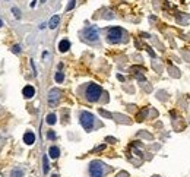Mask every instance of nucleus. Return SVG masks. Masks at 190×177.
<instances>
[{
    "label": "nucleus",
    "instance_id": "nucleus-1",
    "mask_svg": "<svg viewBox=\"0 0 190 177\" xmlns=\"http://www.w3.org/2000/svg\"><path fill=\"white\" fill-rule=\"evenodd\" d=\"M107 167L101 161H92L89 164V177H103L107 173Z\"/></svg>",
    "mask_w": 190,
    "mask_h": 177
},
{
    "label": "nucleus",
    "instance_id": "nucleus-2",
    "mask_svg": "<svg viewBox=\"0 0 190 177\" xmlns=\"http://www.w3.org/2000/svg\"><path fill=\"white\" fill-rule=\"evenodd\" d=\"M101 92H103V89H101L100 85H97V84H89L88 88H87V92H85L87 100L88 101H91V103L98 101L100 97H101Z\"/></svg>",
    "mask_w": 190,
    "mask_h": 177
},
{
    "label": "nucleus",
    "instance_id": "nucleus-3",
    "mask_svg": "<svg viewBox=\"0 0 190 177\" xmlns=\"http://www.w3.org/2000/svg\"><path fill=\"white\" fill-rule=\"evenodd\" d=\"M123 37H124V31L121 28H119V26H113V28H110L107 31V41L111 43V44L120 43L123 40Z\"/></svg>",
    "mask_w": 190,
    "mask_h": 177
},
{
    "label": "nucleus",
    "instance_id": "nucleus-4",
    "mask_svg": "<svg viewBox=\"0 0 190 177\" xmlns=\"http://www.w3.org/2000/svg\"><path fill=\"white\" fill-rule=\"evenodd\" d=\"M79 120H81V124L85 130H92L94 124H95V117L89 113V111H82L81 116H79Z\"/></svg>",
    "mask_w": 190,
    "mask_h": 177
},
{
    "label": "nucleus",
    "instance_id": "nucleus-5",
    "mask_svg": "<svg viewBox=\"0 0 190 177\" xmlns=\"http://www.w3.org/2000/svg\"><path fill=\"white\" fill-rule=\"evenodd\" d=\"M84 37H85V40H87V41L94 43V41H97V40H98V37H100V31H98V28H97L95 25H91V26L85 28V31H84Z\"/></svg>",
    "mask_w": 190,
    "mask_h": 177
},
{
    "label": "nucleus",
    "instance_id": "nucleus-6",
    "mask_svg": "<svg viewBox=\"0 0 190 177\" xmlns=\"http://www.w3.org/2000/svg\"><path fill=\"white\" fill-rule=\"evenodd\" d=\"M60 100V91L59 89H51L48 92V106L54 107L57 104V101Z\"/></svg>",
    "mask_w": 190,
    "mask_h": 177
},
{
    "label": "nucleus",
    "instance_id": "nucleus-7",
    "mask_svg": "<svg viewBox=\"0 0 190 177\" xmlns=\"http://www.w3.org/2000/svg\"><path fill=\"white\" fill-rule=\"evenodd\" d=\"M22 94H23V97L25 98H32L35 95V89L32 85H26L25 88L22 89Z\"/></svg>",
    "mask_w": 190,
    "mask_h": 177
},
{
    "label": "nucleus",
    "instance_id": "nucleus-8",
    "mask_svg": "<svg viewBox=\"0 0 190 177\" xmlns=\"http://www.w3.org/2000/svg\"><path fill=\"white\" fill-rule=\"evenodd\" d=\"M23 142L26 143V145H32L35 142V135L31 132V130H28L25 135H23Z\"/></svg>",
    "mask_w": 190,
    "mask_h": 177
},
{
    "label": "nucleus",
    "instance_id": "nucleus-9",
    "mask_svg": "<svg viewBox=\"0 0 190 177\" xmlns=\"http://www.w3.org/2000/svg\"><path fill=\"white\" fill-rule=\"evenodd\" d=\"M69 48H70V43L67 40H62V41L59 43V50H60L62 53H66Z\"/></svg>",
    "mask_w": 190,
    "mask_h": 177
},
{
    "label": "nucleus",
    "instance_id": "nucleus-10",
    "mask_svg": "<svg viewBox=\"0 0 190 177\" xmlns=\"http://www.w3.org/2000/svg\"><path fill=\"white\" fill-rule=\"evenodd\" d=\"M48 155H50L53 159L59 158V155H60V149H59L57 146H51V148L48 149Z\"/></svg>",
    "mask_w": 190,
    "mask_h": 177
},
{
    "label": "nucleus",
    "instance_id": "nucleus-11",
    "mask_svg": "<svg viewBox=\"0 0 190 177\" xmlns=\"http://www.w3.org/2000/svg\"><path fill=\"white\" fill-rule=\"evenodd\" d=\"M59 22H60V16H59V15H54V16L50 19V22H48V26H50L51 29H54V28H57Z\"/></svg>",
    "mask_w": 190,
    "mask_h": 177
},
{
    "label": "nucleus",
    "instance_id": "nucleus-12",
    "mask_svg": "<svg viewBox=\"0 0 190 177\" xmlns=\"http://www.w3.org/2000/svg\"><path fill=\"white\" fill-rule=\"evenodd\" d=\"M54 79H56V82L62 84V82L65 81V75H63L62 72H57V73H56V76H54Z\"/></svg>",
    "mask_w": 190,
    "mask_h": 177
},
{
    "label": "nucleus",
    "instance_id": "nucleus-13",
    "mask_svg": "<svg viewBox=\"0 0 190 177\" xmlns=\"http://www.w3.org/2000/svg\"><path fill=\"white\" fill-rule=\"evenodd\" d=\"M43 164H44L43 170H44V173L47 174V173H48V168H50V165H48V158H47V157H44V158H43Z\"/></svg>",
    "mask_w": 190,
    "mask_h": 177
},
{
    "label": "nucleus",
    "instance_id": "nucleus-14",
    "mask_svg": "<svg viewBox=\"0 0 190 177\" xmlns=\"http://www.w3.org/2000/svg\"><path fill=\"white\" fill-rule=\"evenodd\" d=\"M56 119H57V117H56V114H48V116H47V123L48 124H54L56 123Z\"/></svg>",
    "mask_w": 190,
    "mask_h": 177
},
{
    "label": "nucleus",
    "instance_id": "nucleus-15",
    "mask_svg": "<svg viewBox=\"0 0 190 177\" xmlns=\"http://www.w3.org/2000/svg\"><path fill=\"white\" fill-rule=\"evenodd\" d=\"M12 12H13V15H15V18L19 19L21 18V13H19V9H16V7H12Z\"/></svg>",
    "mask_w": 190,
    "mask_h": 177
},
{
    "label": "nucleus",
    "instance_id": "nucleus-16",
    "mask_svg": "<svg viewBox=\"0 0 190 177\" xmlns=\"http://www.w3.org/2000/svg\"><path fill=\"white\" fill-rule=\"evenodd\" d=\"M75 3H76V0H70L69 6H67V9H66V10H72V9L75 7Z\"/></svg>",
    "mask_w": 190,
    "mask_h": 177
},
{
    "label": "nucleus",
    "instance_id": "nucleus-17",
    "mask_svg": "<svg viewBox=\"0 0 190 177\" xmlns=\"http://www.w3.org/2000/svg\"><path fill=\"white\" fill-rule=\"evenodd\" d=\"M12 51H13V53H16V54H19V53H21V47H19V46H13Z\"/></svg>",
    "mask_w": 190,
    "mask_h": 177
},
{
    "label": "nucleus",
    "instance_id": "nucleus-18",
    "mask_svg": "<svg viewBox=\"0 0 190 177\" xmlns=\"http://www.w3.org/2000/svg\"><path fill=\"white\" fill-rule=\"evenodd\" d=\"M100 113H101V114H103V116H105V117H108V119H111V114H110V113H107V111H104L103 108H101V110H100Z\"/></svg>",
    "mask_w": 190,
    "mask_h": 177
},
{
    "label": "nucleus",
    "instance_id": "nucleus-19",
    "mask_svg": "<svg viewBox=\"0 0 190 177\" xmlns=\"http://www.w3.org/2000/svg\"><path fill=\"white\" fill-rule=\"evenodd\" d=\"M47 136H48V139H54V138H56L54 132H48V135H47Z\"/></svg>",
    "mask_w": 190,
    "mask_h": 177
},
{
    "label": "nucleus",
    "instance_id": "nucleus-20",
    "mask_svg": "<svg viewBox=\"0 0 190 177\" xmlns=\"http://www.w3.org/2000/svg\"><path fill=\"white\" fill-rule=\"evenodd\" d=\"M1 26H3V22H1V21H0V28H1Z\"/></svg>",
    "mask_w": 190,
    "mask_h": 177
},
{
    "label": "nucleus",
    "instance_id": "nucleus-21",
    "mask_svg": "<svg viewBox=\"0 0 190 177\" xmlns=\"http://www.w3.org/2000/svg\"><path fill=\"white\" fill-rule=\"evenodd\" d=\"M41 1H43V3H44V1H45V0H41Z\"/></svg>",
    "mask_w": 190,
    "mask_h": 177
}]
</instances>
